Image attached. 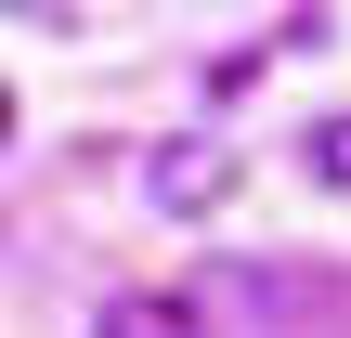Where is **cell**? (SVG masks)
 Here are the masks:
<instances>
[{
	"label": "cell",
	"mask_w": 351,
	"mask_h": 338,
	"mask_svg": "<svg viewBox=\"0 0 351 338\" xmlns=\"http://www.w3.org/2000/svg\"><path fill=\"white\" fill-rule=\"evenodd\" d=\"M143 182H156V208H221L234 156H221V143H156V169H143Z\"/></svg>",
	"instance_id": "cell-1"
},
{
	"label": "cell",
	"mask_w": 351,
	"mask_h": 338,
	"mask_svg": "<svg viewBox=\"0 0 351 338\" xmlns=\"http://www.w3.org/2000/svg\"><path fill=\"white\" fill-rule=\"evenodd\" d=\"M91 338H208L195 300H169V287H130V300H104V326Z\"/></svg>",
	"instance_id": "cell-2"
},
{
	"label": "cell",
	"mask_w": 351,
	"mask_h": 338,
	"mask_svg": "<svg viewBox=\"0 0 351 338\" xmlns=\"http://www.w3.org/2000/svg\"><path fill=\"white\" fill-rule=\"evenodd\" d=\"M313 182H351V117H326V130H313Z\"/></svg>",
	"instance_id": "cell-3"
},
{
	"label": "cell",
	"mask_w": 351,
	"mask_h": 338,
	"mask_svg": "<svg viewBox=\"0 0 351 338\" xmlns=\"http://www.w3.org/2000/svg\"><path fill=\"white\" fill-rule=\"evenodd\" d=\"M0 143H13V91H0Z\"/></svg>",
	"instance_id": "cell-4"
}]
</instances>
